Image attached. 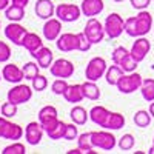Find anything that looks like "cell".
Returning a JSON list of instances; mask_svg holds the SVG:
<instances>
[{
  "label": "cell",
  "instance_id": "cell-1",
  "mask_svg": "<svg viewBox=\"0 0 154 154\" xmlns=\"http://www.w3.org/2000/svg\"><path fill=\"white\" fill-rule=\"evenodd\" d=\"M152 16L146 9L139 11V14L125 20V32L130 37H143L152 29Z\"/></svg>",
  "mask_w": 154,
  "mask_h": 154
},
{
  "label": "cell",
  "instance_id": "cell-2",
  "mask_svg": "<svg viewBox=\"0 0 154 154\" xmlns=\"http://www.w3.org/2000/svg\"><path fill=\"white\" fill-rule=\"evenodd\" d=\"M142 82H143L142 75L133 71V72H125L116 86H117V89L122 94H131V93L137 91V89H140Z\"/></svg>",
  "mask_w": 154,
  "mask_h": 154
},
{
  "label": "cell",
  "instance_id": "cell-3",
  "mask_svg": "<svg viewBox=\"0 0 154 154\" xmlns=\"http://www.w3.org/2000/svg\"><path fill=\"white\" fill-rule=\"evenodd\" d=\"M108 66H106V60L103 57H93L91 60L88 62L86 69H85V77L86 80H93L97 82L99 79L105 75Z\"/></svg>",
  "mask_w": 154,
  "mask_h": 154
},
{
  "label": "cell",
  "instance_id": "cell-4",
  "mask_svg": "<svg viewBox=\"0 0 154 154\" xmlns=\"http://www.w3.org/2000/svg\"><path fill=\"white\" fill-rule=\"evenodd\" d=\"M103 26H105V32L109 38H117L125 31V20L117 12H111L109 16H106Z\"/></svg>",
  "mask_w": 154,
  "mask_h": 154
},
{
  "label": "cell",
  "instance_id": "cell-5",
  "mask_svg": "<svg viewBox=\"0 0 154 154\" xmlns=\"http://www.w3.org/2000/svg\"><path fill=\"white\" fill-rule=\"evenodd\" d=\"M8 100L12 102L16 105H22V103H26V102L31 100L32 97V88L25 85V83H16V86H12L8 94H6Z\"/></svg>",
  "mask_w": 154,
  "mask_h": 154
},
{
  "label": "cell",
  "instance_id": "cell-6",
  "mask_svg": "<svg viewBox=\"0 0 154 154\" xmlns=\"http://www.w3.org/2000/svg\"><path fill=\"white\" fill-rule=\"evenodd\" d=\"M23 136V128L17 123H12L8 120V117H0V139H6L17 142Z\"/></svg>",
  "mask_w": 154,
  "mask_h": 154
},
{
  "label": "cell",
  "instance_id": "cell-7",
  "mask_svg": "<svg viewBox=\"0 0 154 154\" xmlns=\"http://www.w3.org/2000/svg\"><path fill=\"white\" fill-rule=\"evenodd\" d=\"M83 32H85V35L88 37V40L91 42L93 45L94 43H100L102 40H103L105 34H106L105 32V26L94 17H89V20L86 22L85 28H83Z\"/></svg>",
  "mask_w": 154,
  "mask_h": 154
},
{
  "label": "cell",
  "instance_id": "cell-8",
  "mask_svg": "<svg viewBox=\"0 0 154 154\" xmlns=\"http://www.w3.org/2000/svg\"><path fill=\"white\" fill-rule=\"evenodd\" d=\"M80 16H82L80 6H77L74 3H60L59 6H56V17L65 23L79 20Z\"/></svg>",
  "mask_w": 154,
  "mask_h": 154
},
{
  "label": "cell",
  "instance_id": "cell-9",
  "mask_svg": "<svg viewBox=\"0 0 154 154\" xmlns=\"http://www.w3.org/2000/svg\"><path fill=\"white\" fill-rule=\"evenodd\" d=\"M116 137L109 131H93V145L94 148L103 149V151H111L116 146Z\"/></svg>",
  "mask_w": 154,
  "mask_h": 154
},
{
  "label": "cell",
  "instance_id": "cell-10",
  "mask_svg": "<svg viewBox=\"0 0 154 154\" xmlns=\"http://www.w3.org/2000/svg\"><path fill=\"white\" fill-rule=\"evenodd\" d=\"M49 71L57 79H69L74 74V65L66 59H57L49 66Z\"/></svg>",
  "mask_w": 154,
  "mask_h": 154
},
{
  "label": "cell",
  "instance_id": "cell-11",
  "mask_svg": "<svg viewBox=\"0 0 154 154\" xmlns=\"http://www.w3.org/2000/svg\"><path fill=\"white\" fill-rule=\"evenodd\" d=\"M26 32H28L26 28L22 26L19 22H11L8 26L5 28V37L12 45H16V46H22L23 38H25V35H26Z\"/></svg>",
  "mask_w": 154,
  "mask_h": 154
},
{
  "label": "cell",
  "instance_id": "cell-12",
  "mask_svg": "<svg viewBox=\"0 0 154 154\" xmlns=\"http://www.w3.org/2000/svg\"><path fill=\"white\" fill-rule=\"evenodd\" d=\"M57 49L62 53H71L79 48V37L77 34H71V32H63L57 37L56 40Z\"/></svg>",
  "mask_w": 154,
  "mask_h": 154
},
{
  "label": "cell",
  "instance_id": "cell-13",
  "mask_svg": "<svg viewBox=\"0 0 154 154\" xmlns=\"http://www.w3.org/2000/svg\"><path fill=\"white\" fill-rule=\"evenodd\" d=\"M43 126L40 125V122H29L25 128V139H26V142L32 146L38 145L42 142V137H43Z\"/></svg>",
  "mask_w": 154,
  "mask_h": 154
},
{
  "label": "cell",
  "instance_id": "cell-14",
  "mask_svg": "<svg viewBox=\"0 0 154 154\" xmlns=\"http://www.w3.org/2000/svg\"><path fill=\"white\" fill-rule=\"evenodd\" d=\"M149 49H151V42L148 40L145 35L143 37H136V42L131 46V54L140 63L142 60H145V57L149 53Z\"/></svg>",
  "mask_w": 154,
  "mask_h": 154
},
{
  "label": "cell",
  "instance_id": "cell-15",
  "mask_svg": "<svg viewBox=\"0 0 154 154\" xmlns=\"http://www.w3.org/2000/svg\"><path fill=\"white\" fill-rule=\"evenodd\" d=\"M57 120H59V117H57V109H56V106L46 105V106H43L40 111H38V122H40V125L43 126L45 131L48 130L49 126H53Z\"/></svg>",
  "mask_w": 154,
  "mask_h": 154
},
{
  "label": "cell",
  "instance_id": "cell-16",
  "mask_svg": "<svg viewBox=\"0 0 154 154\" xmlns=\"http://www.w3.org/2000/svg\"><path fill=\"white\" fill-rule=\"evenodd\" d=\"M42 31H43V37L46 40H57V37L62 34V20L54 19V17L48 19L43 25Z\"/></svg>",
  "mask_w": 154,
  "mask_h": 154
},
{
  "label": "cell",
  "instance_id": "cell-17",
  "mask_svg": "<svg viewBox=\"0 0 154 154\" xmlns=\"http://www.w3.org/2000/svg\"><path fill=\"white\" fill-rule=\"evenodd\" d=\"M34 11H35V16L43 20H48L53 16H56V6L51 0H37Z\"/></svg>",
  "mask_w": 154,
  "mask_h": 154
},
{
  "label": "cell",
  "instance_id": "cell-18",
  "mask_svg": "<svg viewBox=\"0 0 154 154\" xmlns=\"http://www.w3.org/2000/svg\"><path fill=\"white\" fill-rule=\"evenodd\" d=\"M31 56H32V59H35V60H37L38 66L43 68V69H48L51 65H53V62H54L53 51H51L49 48H46V46L38 48L37 51L31 53Z\"/></svg>",
  "mask_w": 154,
  "mask_h": 154
},
{
  "label": "cell",
  "instance_id": "cell-19",
  "mask_svg": "<svg viewBox=\"0 0 154 154\" xmlns=\"http://www.w3.org/2000/svg\"><path fill=\"white\" fill-rule=\"evenodd\" d=\"M2 77H3L6 82H9V83H20L25 79L23 69L19 68L17 65H14V63H8V65L3 66Z\"/></svg>",
  "mask_w": 154,
  "mask_h": 154
},
{
  "label": "cell",
  "instance_id": "cell-20",
  "mask_svg": "<svg viewBox=\"0 0 154 154\" xmlns=\"http://www.w3.org/2000/svg\"><path fill=\"white\" fill-rule=\"evenodd\" d=\"M105 8V3L103 0H83L82 5H80V9H82V14L86 16V17H94V16H99L102 11Z\"/></svg>",
  "mask_w": 154,
  "mask_h": 154
},
{
  "label": "cell",
  "instance_id": "cell-21",
  "mask_svg": "<svg viewBox=\"0 0 154 154\" xmlns=\"http://www.w3.org/2000/svg\"><path fill=\"white\" fill-rule=\"evenodd\" d=\"M63 97H65V100H66V102H69V103H79V102H82V100L85 99L82 83L68 85L66 91L63 93Z\"/></svg>",
  "mask_w": 154,
  "mask_h": 154
},
{
  "label": "cell",
  "instance_id": "cell-22",
  "mask_svg": "<svg viewBox=\"0 0 154 154\" xmlns=\"http://www.w3.org/2000/svg\"><path fill=\"white\" fill-rule=\"evenodd\" d=\"M111 111H108L105 106L102 105H97V106H93L91 109H89V120H91L93 123L99 125L103 128L106 120H108V116H109Z\"/></svg>",
  "mask_w": 154,
  "mask_h": 154
},
{
  "label": "cell",
  "instance_id": "cell-23",
  "mask_svg": "<svg viewBox=\"0 0 154 154\" xmlns=\"http://www.w3.org/2000/svg\"><path fill=\"white\" fill-rule=\"evenodd\" d=\"M22 46L31 54V53H34V51H37L38 48L43 46V40H42V37L37 35L35 32H26V35H25V38H23Z\"/></svg>",
  "mask_w": 154,
  "mask_h": 154
},
{
  "label": "cell",
  "instance_id": "cell-24",
  "mask_svg": "<svg viewBox=\"0 0 154 154\" xmlns=\"http://www.w3.org/2000/svg\"><path fill=\"white\" fill-rule=\"evenodd\" d=\"M77 145H79V148L85 154H96V151H93L94 149V145H93V131L79 134V137H77Z\"/></svg>",
  "mask_w": 154,
  "mask_h": 154
},
{
  "label": "cell",
  "instance_id": "cell-25",
  "mask_svg": "<svg viewBox=\"0 0 154 154\" xmlns=\"http://www.w3.org/2000/svg\"><path fill=\"white\" fill-rule=\"evenodd\" d=\"M122 126H125V116L120 112H109L108 120L105 123V130H111V131H117Z\"/></svg>",
  "mask_w": 154,
  "mask_h": 154
},
{
  "label": "cell",
  "instance_id": "cell-26",
  "mask_svg": "<svg viewBox=\"0 0 154 154\" xmlns=\"http://www.w3.org/2000/svg\"><path fill=\"white\" fill-rule=\"evenodd\" d=\"M123 74H125V71H123L119 65H116V63H114V65H111V66H108V69H106V72H105L106 83L111 85V86H116Z\"/></svg>",
  "mask_w": 154,
  "mask_h": 154
},
{
  "label": "cell",
  "instance_id": "cell-27",
  "mask_svg": "<svg viewBox=\"0 0 154 154\" xmlns=\"http://www.w3.org/2000/svg\"><path fill=\"white\" fill-rule=\"evenodd\" d=\"M5 16L9 22H20L25 17V8L16 3H11L6 9H5Z\"/></svg>",
  "mask_w": 154,
  "mask_h": 154
},
{
  "label": "cell",
  "instance_id": "cell-28",
  "mask_svg": "<svg viewBox=\"0 0 154 154\" xmlns=\"http://www.w3.org/2000/svg\"><path fill=\"white\" fill-rule=\"evenodd\" d=\"M69 116H71V120H72L75 125H85V123L88 122V119H89V111H86V109H85L83 106H80V105H77V106H74V108L71 109Z\"/></svg>",
  "mask_w": 154,
  "mask_h": 154
},
{
  "label": "cell",
  "instance_id": "cell-29",
  "mask_svg": "<svg viewBox=\"0 0 154 154\" xmlns=\"http://www.w3.org/2000/svg\"><path fill=\"white\" fill-rule=\"evenodd\" d=\"M83 86V94H85V99H89V100H99L100 99V88L96 85V82L93 80H86L85 83H82Z\"/></svg>",
  "mask_w": 154,
  "mask_h": 154
},
{
  "label": "cell",
  "instance_id": "cell-30",
  "mask_svg": "<svg viewBox=\"0 0 154 154\" xmlns=\"http://www.w3.org/2000/svg\"><path fill=\"white\" fill-rule=\"evenodd\" d=\"M65 130H66V123L62 122V120H57L53 126H49L45 133L49 136V139L59 140V139H63V136H65Z\"/></svg>",
  "mask_w": 154,
  "mask_h": 154
},
{
  "label": "cell",
  "instance_id": "cell-31",
  "mask_svg": "<svg viewBox=\"0 0 154 154\" xmlns=\"http://www.w3.org/2000/svg\"><path fill=\"white\" fill-rule=\"evenodd\" d=\"M140 93H142V97L146 102H152L154 100V79H143L142 86H140Z\"/></svg>",
  "mask_w": 154,
  "mask_h": 154
},
{
  "label": "cell",
  "instance_id": "cell-32",
  "mask_svg": "<svg viewBox=\"0 0 154 154\" xmlns=\"http://www.w3.org/2000/svg\"><path fill=\"white\" fill-rule=\"evenodd\" d=\"M151 112L149 111H145V109H139L136 114H134V123H136V126H139V128H146V126H149V123H151Z\"/></svg>",
  "mask_w": 154,
  "mask_h": 154
},
{
  "label": "cell",
  "instance_id": "cell-33",
  "mask_svg": "<svg viewBox=\"0 0 154 154\" xmlns=\"http://www.w3.org/2000/svg\"><path fill=\"white\" fill-rule=\"evenodd\" d=\"M38 63H34V62H28V63H25L23 65V75H25V79L26 80H32L34 77L38 74Z\"/></svg>",
  "mask_w": 154,
  "mask_h": 154
},
{
  "label": "cell",
  "instance_id": "cell-34",
  "mask_svg": "<svg viewBox=\"0 0 154 154\" xmlns=\"http://www.w3.org/2000/svg\"><path fill=\"white\" fill-rule=\"evenodd\" d=\"M134 143H136L134 136L128 133V134H123V136L120 137V140H119V148H120L122 151H130V149L134 148Z\"/></svg>",
  "mask_w": 154,
  "mask_h": 154
},
{
  "label": "cell",
  "instance_id": "cell-35",
  "mask_svg": "<svg viewBox=\"0 0 154 154\" xmlns=\"http://www.w3.org/2000/svg\"><path fill=\"white\" fill-rule=\"evenodd\" d=\"M31 83H32V89L34 91H43V89H46V86H48V79L45 75H42V74H37L34 79L31 80Z\"/></svg>",
  "mask_w": 154,
  "mask_h": 154
},
{
  "label": "cell",
  "instance_id": "cell-36",
  "mask_svg": "<svg viewBox=\"0 0 154 154\" xmlns=\"http://www.w3.org/2000/svg\"><path fill=\"white\" fill-rule=\"evenodd\" d=\"M68 88V83H66V79H56L51 85V91L57 96H63V93L66 91Z\"/></svg>",
  "mask_w": 154,
  "mask_h": 154
},
{
  "label": "cell",
  "instance_id": "cell-37",
  "mask_svg": "<svg viewBox=\"0 0 154 154\" xmlns=\"http://www.w3.org/2000/svg\"><path fill=\"white\" fill-rule=\"evenodd\" d=\"M17 106L19 105H16V103H12V102H5V103L2 105V111H0V114L3 116V117H14V116L17 114Z\"/></svg>",
  "mask_w": 154,
  "mask_h": 154
},
{
  "label": "cell",
  "instance_id": "cell-38",
  "mask_svg": "<svg viewBox=\"0 0 154 154\" xmlns=\"http://www.w3.org/2000/svg\"><path fill=\"white\" fill-rule=\"evenodd\" d=\"M25 152H26V148L20 142H14L12 145H8L2 151V154H25Z\"/></svg>",
  "mask_w": 154,
  "mask_h": 154
},
{
  "label": "cell",
  "instance_id": "cell-39",
  "mask_svg": "<svg viewBox=\"0 0 154 154\" xmlns=\"http://www.w3.org/2000/svg\"><path fill=\"white\" fill-rule=\"evenodd\" d=\"M11 59V48L6 42L0 40V63H6Z\"/></svg>",
  "mask_w": 154,
  "mask_h": 154
},
{
  "label": "cell",
  "instance_id": "cell-40",
  "mask_svg": "<svg viewBox=\"0 0 154 154\" xmlns=\"http://www.w3.org/2000/svg\"><path fill=\"white\" fill-rule=\"evenodd\" d=\"M77 37H79V48H77V51H82V53L89 51V48H91L93 43L88 40V37L85 35V32H77Z\"/></svg>",
  "mask_w": 154,
  "mask_h": 154
},
{
  "label": "cell",
  "instance_id": "cell-41",
  "mask_svg": "<svg viewBox=\"0 0 154 154\" xmlns=\"http://www.w3.org/2000/svg\"><path fill=\"white\" fill-rule=\"evenodd\" d=\"M79 137V131H77V126L75 123H66V130H65V136H63V139L65 140H74Z\"/></svg>",
  "mask_w": 154,
  "mask_h": 154
},
{
  "label": "cell",
  "instance_id": "cell-42",
  "mask_svg": "<svg viewBox=\"0 0 154 154\" xmlns=\"http://www.w3.org/2000/svg\"><path fill=\"white\" fill-rule=\"evenodd\" d=\"M126 53H130V51H128L125 46H117V48H116L114 51H112V62L116 63V65H119V62L126 56Z\"/></svg>",
  "mask_w": 154,
  "mask_h": 154
},
{
  "label": "cell",
  "instance_id": "cell-43",
  "mask_svg": "<svg viewBox=\"0 0 154 154\" xmlns=\"http://www.w3.org/2000/svg\"><path fill=\"white\" fill-rule=\"evenodd\" d=\"M130 2H131V6L134 9H139V11L146 9L151 5V0H130Z\"/></svg>",
  "mask_w": 154,
  "mask_h": 154
},
{
  "label": "cell",
  "instance_id": "cell-44",
  "mask_svg": "<svg viewBox=\"0 0 154 154\" xmlns=\"http://www.w3.org/2000/svg\"><path fill=\"white\" fill-rule=\"evenodd\" d=\"M11 5V0H0V11H5Z\"/></svg>",
  "mask_w": 154,
  "mask_h": 154
},
{
  "label": "cell",
  "instance_id": "cell-45",
  "mask_svg": "<svg viewBox=\"0 0 154 154\" xmlns=\"http://www.w3.org/2000/svg\"><path fill=\"white\" fill-rule=\"evenodd\" d=\"M12 3H16V5H20L23 8H26V5L29 3V0H11Z\"/></svg>",
  "mask_w": 154,
  "mask_h": 154
},
{
  "label": "cell",
  "instance_id": "cell-46",
  "mask_svg": "<svg viewBox=\"0 0 154 154\" xmlns=\"http://www.w3.org/2000/svg\"><path fill=\"white\" fill-rule=\"evenodd\" d=\"M83 151L80 149V148H75V149H69L68 151V154H82Z\"/></svg>",
  "mask_w": 154,
  "mask_h": 154
},
{
  "label": "cell",
  "instance_id": "cell-47",
  "mask_svg": "<svg viewBox=\"0 0 154 154\" xmlns=\"http://www.w3.org/2000/svg\"><path fill=\"white\" fill-rule=\"evenodd\" d=\"M149 112H151V116L154 117V100L151 102V105H149Z\"/></svg>",
  "mask_w": 154,
  "mask_h": 154
},
{
  "label": "cell",
  "instance_id": "cell-48",
  "mask_svg": "<svg viewBox=\"0 0 154 154\" xmlns=\"http://www.w3.org/2000/svg\"><path fill=\"white\" fill-rule=\"evenodd\" d=\"M114 2H117V3H120V2H125V0H114Z\"/></svg>",
  "mask_w": 154,
  "mask_h": 154
},
{
  "label": "cell",
  "instance_id": "cell-49",
  "mask_svg": "<svg viewBox=\"0 0 154 154\" xmlns=\"http://www.w3.org/2000/svg\"><path fill=\"white\" fill-rule=\"evenodd\" d=\"M152 148H154V139H152Z\"/></svg>",
  "mask_w": 154,
  "mask_h": 154
},
{
  "label": "cell",
  "instance_id": "cell-50",
  "mask_svg": "<svg viewBox=\"0 0 154 154\" xmlns=\"http://www.w3.org/2000/svg\"><path fill=\"white\" fill-rule=\"evenodd\" d=\"M152 32H154V25H152Z\"/></svg>",
  "mask_w": 154,
  "mask_h": 154
},
{
  "label": "cell",
  "instance_id": "cell-51",
  "mask_svg": "<svg viewBox=\"0 0 154 154\" xmlns=\"http://www.w3.org/2000/svg\"><path fill=\"white\" fill-rule=\"evenodd\" d=\"M0 79H3V77H2V74H0Z\"/></svg>",
  "mask_w": 154,
  "mask_h": 154
},
{
  "label": "cell",
  "instance_id": "cell-52",
  "mask_svg": "<svg viewBox=\"0 0 154 154\" xmlns=\"http://www.w3.org/2000/svg\"><path fill=\"white\" fill-rule=\"evenodd\" d=\"M0 111H2V106H0Z\"/></svg>",
  "mask_w": 154,
  "mask_h": 154
}]
</instances>
